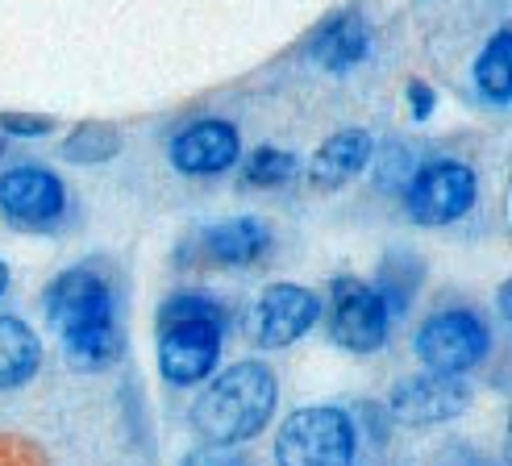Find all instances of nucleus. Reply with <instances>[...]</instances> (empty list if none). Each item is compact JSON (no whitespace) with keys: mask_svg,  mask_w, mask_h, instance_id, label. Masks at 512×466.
Returning <instances> with one entry per match:
<instances>
[{"mask_svg":"<svg viewBox=\"0 0 512 466\" xmlns=\"http://www.w3.org/2000/svg\"><path fill=\"white\" fill-rule=\"evenodd\" d=\"M433 105H438V92H433L425 80H408V113H413L417 121H429Z\"/></svg>","mask_w":512,"mask_h":466,"instance_id":"22","label":"nucleus"},{"mask_svg":"<svg viewBox=\"0 0 512 466\" xmlns=\"http://www.w3.org/2000/svg\"><path fill=\"white\" fill-rule=\"evenodd\" d=\"M321 313L325 304L313 288H304V283H267L246 313V333L254 338V346L284 350L296 346L304 333H313Z\"/></svg>","mask_w":512,"mask_h":466,"instance_id":"8","label":"nucleus"},{"mask_svg":"<svg viewBox=\"0 0 512 466\" xmlns=\"http://www.w3.org/2000/svg\"><path fill=\"white\" fill-rule=\"evenodd\" d=\"M471 383L463 375H408L388 392V417L408 429L450 425L471 408Z\"/></svg>","mask_w":512,"mask_h":466,"instance_id":"10","label":"nucleus"},{"mask_svg":"<svg viewBox=\"0 0 512 466\" xmlns=\"http://www.w3.org/2000/svg\"><path fill=\"white\" fill-rule=\"evenodd\" d=\"M404 217L425 229L454 225L475 209L479 196V175L463 159H433L417 167L404 184Z\"/></svg>","mask_w":512,"mask_h":466,"instance_id":"5","label":"nucleus"},{"mask_svg":"<svg viewBox=\"0 0 512 466\" xmlns=\"http://www.w3.org/2000/svg\"><path fill=\"white\" fill-rule=\"evenodd\" d=\"M413 350L433 375H467L488 358L492 329L471 308H442L421 321V329L413 333Z\"/></svg>","mask_w":512,"mask_h":466,"instance_id":"6","label":"nucleus"},{"mask_svg":"<svg viewBox=\"0 0 512 466\" xmlns=\"http://www.w3.org/2000/svg\"><path fill=\"white\" fill-rule=\"evenodd\" d=\"M300 171V159L292 150H279V146H259L250 150V159L242 167V184L250 188H279Z\"/></svg>","mask_w":512,"mask_h":466,"instance_id":"19","label":"nucleus"},{"mask_svg":"<svg viewBox=\"0 0 512 466\" xmlns=\"http://www.w3.org/2000/svg\"><path fill=\"white\" fill-rule=\"evenodd\" d=\"M275 466H358V421L338 404H309L275 433Z\"/></svg>","mask_w":512,"mask_h":466,"instance_id":"4","label":"nucleus"},{"mask_svg":"<svg viewBox=\"0 0 512 466\" xmlns=\"http://www.w3.org/2000/svg\"><path fill=\"white\" fill-rule=\"evenodd\" d=\"M0 150H5V142H0Z\"/></svg>","mask_w":512,"mask_h":466,"instance_id":"24","label":"nucleus"},{"mask_svg":"<svg viewBox=\"0 0 512 466\" xmlns=\"http://www.w3.org/2000/svg\"><path fill=\"white\" fill-rule=\"evenodd\" d=\"M275 246V233L263 217H229L204 229V258L217 267H254Z\"/></svg>","mask_w":512,"mask_h":466,"instance_id":"12","label":"nucleus"},{"mask_svg":"<svg viewBox=\"0 0 512 466\" xmlns=\"http://www.w3.org/2000/svg\"><path fill=\"white\" fill-rule=\"evenodd\" d=\"M508 55H512V38H508V30H496L475 59V84H479L483 100H492V105H508V96H512V59Z\"/></svg>","mask_w":512,"mask_h":466,"instance_id":"18","label":"nucleus"},{"mask_svg":"<svg viewBox=\"0 0 512 466\" xmlns=\"http://www.w3.org/2000/svg\"><path fill=\"white\" fill-rule=\"evenodd\" d=\"M275 408H279L275 371L259 358H242L204 383V392L192 400L188 421L204 446L238 450L271 425Z\"/></svg>","mask_w":512,"mask_h":466,"instance_id":"2","label":"nucleus"},{"mask_svg":"<svg viewBox=\"0 0 512 466\" xmlns=\"http://www.w3.org/2000/svg\"><path fill=\"white\" fill-rule=\"evenodd\" d=\"M179 466H246V458L238 450H221V446H200L196 454H188Z\"/></svg>","mask_w":512,"mask_h":466,"instance_id":"21","label":"nucleus"},{"mask_svg":"<svg viewBox=\"0 0 512 466\" xmlns=\"http://www.w3.org/2000/svg\"><path fill=\"white\" fill-rule=\"evenodd\" d=\"M329 338L350 354H375L392 338V313L367 279L338 275L329 283Z\"/></svg>","mask_w":512,"mask_h":466,"instance_id":"7","label":"nucleus"},{"mask_svg":"<svg viewBox=\"0 0 512 466\" xmlns=\"http://www.w3.org/2000/svg\"><path fill=\"white\" fill-rule=\"evenodd\" d=\"M167 154H171V167L179 175L209 179V175L229 171L242 159V138L229 121L204 117V121H192L188 129H179V134L171 138V146H167Z\"/></svg>","mask_w":512,"mask_h":466,"instance_id":"11","label":"nucleus"},{"mask_svg":"<svg viewBox=\"0 0 512 466\" xmlns=\"http://www.w3.org/2000/svg\"><path fill=\"white\" fill-rule=\"evenodd\" d=\"M421 283H425V258L413 250H388L379 258V283H371V288L388 304V313L400 317L421 292Z\"/></svg>","mask_w":512,"mask_h":466,"instance_id":"16","label":"nucleus"},{"mask_svg":"<svg viewBox=\"0 0 512 466\" xmlns=\"http://www.w3.org/2000/svg\"><path fill=\"white\" fill-rule=\"evenodd\" d=\"M9 279H13V275H9V263H5V258H0V296L9 292Z\"/></svg>","mask_w":512,"mask_h":466,"instance_id":"23","label":"nucleus"},{"mask_svg":"<svg viewBox=\"0 0 512 466\" xmlns=\"http://www.w3.org/2000/svg\"><path fill=\"white\" fill-rule=\"evenodd\" d=\"M371 154H375V142L367 129H342V134L325 138L317 146L313 163H309V184L317 192H338L371 163Z\"/></svg>","mask_w":512,"mask_h":466,"instance_id":"13","label":"nucleus"},{"mask_svg":"<svg viewBox=\"0 0 512 466\" xmlns=\"http://www.w3.org/2000/svg\"><path fill=\"white\" fill-rule=\"evenodd\" d=\"M0 129L9 138H42L55 129V117H42V113H0Z\"/></svg>","mask_w":512,"mask_h":466,"instance_id":"20","label":"nucleus"},{"mask_svg":"<svg viewBox=\"0 0 512 466\" xmlns=\"http://www.w3.org/2000/svg\"><path fill=\"white\" fill-rule=\"evenodd\" d=\"M225 350V308L209 292H175L159 308V375L171 387H196L217 375Z\"/></svg>","mask_w":512,"mask_h":466,"instance_id":"3","label":"nucleus"},{"mask_svg":"<svg viewBox=\"0 0 512 466\" xmlns=\"http://www.w3.org/2000/svg\"><path fill=\"white\" fill-rule=\"evenodd\" d=\"M367 50H371V25L358 13H338L313 38V59L325 71H350L367 59Z\"/></svg>","mask_w":512,"mask_h":466,"instance_id":"14","label":"nucleus"},{"mask_svg":"<svg viewBox=\"0 0 512 466\" xmlns=\"http://www.w3.org/2000/svg\"><path fill=\"white\" fill-rule=\"evenodd\" d=\"M42 371V338L21 317H0V392H17Z\"/></svg>","mask_w":512,"mask_h":466,"instance_id":"15","label":"nucleus"},{"mask_svg":"<svg viewBox=\"0 0 512 466\" xmlns=\"http://www.w3.org/2000/svg\"><path fill=\"white\" fill-rule=\"evenodd\" d=\"M42 308L50 329L59 333V346L71 358V367L105 371L121 358L125 333L117 313V292H113V279L100 267L75 263L59 271L46 283Z\"/></svg>","mask_w":512,"mask_h":466,"instance_id":"1","label":"nucleus"},{"mask_svg":"<svg viewBox=\"0 0 512 466\" xmlns=\"http://www.w3.org/2000/svg\"><path fill=\"white\" fill-rule=\"evenodd\" d=\"M0 217L21 233H50L67 217V184L34 163L9 167L0 175Z\"/></svg>","mask_w":512,"mask_h":466,"instance_id":"9","label":"nucleus"},{"mask_svg":"<svg viewBox=\"0 0 512 466\" xmlns=\"http://www.w3.org/2000/svg\"><path fill=\"white\" fill-rule=\"evenodd\" d=\"M121 146H125V138H121V129H117V125H105V121H84V125H75L71 134L63 138L59 154H63L67 163L100 167V163L117 159Z\"/></svg>","mask_w":512,"mask_h":466,"instance_id":"17","label":"nucleus"}]
</instances>
